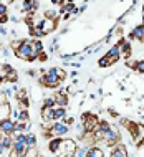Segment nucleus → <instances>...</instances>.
<instances>
[{
  "label": "nucleus",
  "instance_id": "nucleus-1",
  "mask_svg": "<svg viewBox=\"0 0 144 157\" xmlns=\"http://www.w3.org/2000/svg\"><path fill=\"white\" fill-rule=\"evenodd\" d=\"M38 53L35 48H33V40H22L20 41V45L15 48V55L20 58V60H25L28 63L35 61L38 58Z\"/></svg>",
  "mask_w": 144,
  "mask_h": 157
},
{
  "label": "nucleus",
  "instance_id": "nucleus-2",
  "mask_svg": "<svg viewBox=\"0 0 144 157\" xmlns=\"http://www.w3.org/2000/svg\"><path fill=\"white\" fill-rule=\"evenodd\" d=\"M38 81H40V84L43 88H50V90H55V88H58L61 84V79L56 76V70H55V66L48 68V70H46L45 73L38 78Z\"/></svg>",
  "mask_w": 144,
  "mask_h": 157
},
{
  "label": "nucleus",
  "instance_id": "nucleus-3",
  "mask_svg": "<svg viewBox=\"0 0 144 157\" xmlns=\"http://www.w3.org/2000/svg\"><path fill=\"white\" fill-rule=\"evenodd\" d=\"M76 142L73 139H61V144H60V149L55 155L56 157H73L75 152H76Z\"/></svg>",
  "mask_w": 144,
  "mask_h": 157
},
{
  "label": "nucleus",
  "instance_id": "nucleus-4",
  "mask_svg": "<svg viewBox=\"0 0 144 157\" xmlns=\"http://www.w3.org/2000/svg\"><path fill=\"white\" fill-rule=\"evenodd\" d=\"M98 122H99L98 116L93 113H84L81 116V124H83L84 132H93L96 129V126H98Z\"/></svg>",
  "mask_w": 144,
  "mask_h": 157
},
{
  "label": "nucleus",
  "instance_id": "nucleus-5",
  "mask_svg": "<svg viewBox=\"0 0 144 157\" xmlns=\"http://www.w3.org/2000/svg\"><path fill=\"white\" fill-rule=\"evenodd\" d=\"M50 132H52L53 137H63V136H66L70 132V126H66L63 121H55L50 124Z\"/></svg>",
  "mask_w": 144,
  "mask_h": 157
},
{
  "label": "nucleus",
  "instance_id": "nucleus-6",
  "mask_svg": "<svg viewBox=\"0 0 144 157\" xmlns=\"http://www.w3.org/2000/svg\"><path fill=\"white\" fill-rule=\"evenodd\" d=\"M119 132H118L114 127H109V129L104 132V136H103V142L104 144H108V146H116V144H119Z\"/></svg>",
  "mask_w": 144,
  "mask_h": 157
},
{
  "label": "nucleus",
  "instance_id": "nucleus-7",
  "mask_svg": "<svg viewBox=\"0 0 144 157\" xmlns=\"http://www.w3.org/2000/svg\"><path fill=\"white\" fill-rule=\"evenodd\" d=\"M38 28H40V32H41V35H48V33H52L55 28H56V20H50V18H43V20H40V23L37 25Z\"/></svg>",
  "mask_w": 144,
  "mask_h": 157
},
{
  "label": "nucleus",
  "instance_id": "nucleus-8",
  "mask_svg": "<svg viewBox=\"0 0 144 157\" xmlns=\"http://www.w3.org/2000/svg\"><path fill=\"white\" fill-rule=\"evenodd\" d=\"M0 132L3 136H15V121H12L10 117L0 121Z\"/></svg>",
  "mask_w": 144,
  "mask_h": 157
},
{
  "label": "nucleus",
  "instance_id": "nucleus-9",
  "mask_svg": "<svg viewBox=\"0 0 144 157\" xmlns=\"http://www.w3.org/2000/svg\"><path fill=\"white\" fill-rule=\"evenodd\" d=\"M40 116L45 122H55V108H48V106H43L40 111Z\"/></svg>",
  "mask_w": 144,
  "mask_h": 157
},
{
  "label": "nucleus",
  "instance_id": "nucleus-10",
  "mask_svg": "<svg viewBox=\"0 0 144 157\" xmlns=\"http://www.w3.org/2000/svg\"><path fill=\"white\" fill-rule=\"evenodd\" d=\"M38 8V2L37 0H23L22 2V10L25 12V13H35Z\"/></svg>",
  "mask_w": 144,
  "mask_h": 157
},
{
  "label": "nucleus",
  "instance_id": "nucleus-11",
  "mask_svg": "<svg viewBox=\"0 0 144 157\" xmlns=\"http://www.w3.org/2000/svg\"><path fill=\"white\" fill-rule=\"evenodd\" d=\"M53 99H55V104L60 106V108H66V104H68V96H66L65 91H58L53 94Z\"/></svg>",
  "mask_w": 144,
  "mask_h": 157
},
{
  "label": "nucleus",
  "instance_id": "nucleus-12",
  "mask_svg": "<svg viewBox=\"0 0 144 157\" xmlns=\"http://www.w3.org/2000/svg\"><path fill=\"white\" fill-rule=\"evenodd\" d=\"M118 61H119V58H118V56H109V55H104L103 58H99L98 65H99L101 68H106V66H113V65H116Z\"/></svg>",
  "mask_w": 144,
  "mask_h": 157
},
{
  "label": "nucleus",
  "instance_id": "nucleus-13",
  "mask_svg": "<svg viewBox=\"0 0 144 157\" xmlns=\"http://www.w3.org/2000/svg\"><path fill=\"white\" fill-rule=\"evenodd\" d=\"M129 36L134 38V40H138V41H144V23H142V25H138V27H134Z\"/></svg>",
  "mask_w": 144,
  "mask_h": 157
},
{
  "label": "nucleus",
  "instance_id": "nucleus-14",
  "mask_svg": "<svg viewBox=\"0 0 144 157\" xmlns=\"http://www.w3.org/2000/svg\"><path fill=\"white\" fill-rule=\"evenodd\" d=\"M60 144H61V137H52L48 141V151L55 155L58 152V149H60Z\"/></svg>",
  "mask_w": 144,
  "mask_h": 157
},
{
  "label": "nucleus",
  "instance_id": "nucleus-15",
  "mask_svg": "<svg viewBox=\"0 0 144 157\" xmlns=\"http://www.w3.org/2000/svg\"><path fill=\"white\" fill-rule=\"evenodd\" d=\"M10 113H12L10 104L8 103H0V121L8 119V117H10Z\"/></svg>",
  "mask_w": 144,
  "mask_h": 157
},
{
  "label": "nucleus",
  "instance_id": "nucleus-16",
  "mask_svg": "<svg viewBox=\"0 0 144 157\" xmlns=\"http://www.w3.org/2000/svg\"><path fill=\"white\" fill-rule=\"evenodd\" d=\"M111 157H128V151H126L124 146L116 144V147H114L113 152H111Z\"/></svg>",
  "mask_w": 144,
  "mask_h": 157
},
{
  "label": "nucleus",
  "instance_id": "nucleus-17",
  "mask_svg": "<svg viewBox=\"0 0 144 157\" xmlns=\"http://www.w3.org/2000/svg\"><path fill=\"white\" fill-rule=\"evenodd\" d=\"M3 79L8 81V83H17V81H18V75H17V71L12 68V70H8L7 73L3 75Z\"/></svg>",
  "mask_w": 144,
  "mask_h": 157
},
{
  "label": "nucleus",
  "instance_id": "nucleus-18",
  "mask_svg": "<svg viewBox=\"0 0 144 157\" xmlns=\"http://www.w3.org/2000/svg\"><path fill=\"white\" fill-rule=\"evenodd\" d=\"M86 157H104V151L99 147H90L86 152Z\"/></svg>",
  "mask_w": 144,
  "mask_h": 157
},
{
  "label": "nucleus",
  "instance_id": "nucleus-19",
  "mask_svg": "<svg viewBox=\"0 0 144 157\" xmlns=\"http://www.w3.org/2000/svg\"><path fill=\"white\" fill-rule=\"evenodd\" d=\"M65 117H66V108L56 106V108H55V121H63Z\"/></svg>",
  "mask_w": 144,
  "mask_h": 157
},
{
  "label": "nucleus",
  "instance_id": "nucleus-20",
  "mask_svg": "<svg viewBox=\"0 0 144 157\" xmlns=\"http://www.w3.org/2000/svg\"><path fill=\"white\" fill-rule=\"evenodd\" d=\"M2 144L5 151H10L14 147V136H2Z\"/></svg>",
  "mask_w": 144,
  "mask_h": 157
},
{
  "label": "nucleus",
  "instance_id": "nucleus-21",
  "mask_svg": "<svg viewBox=\"0 0 144 157\" xmlns=\"http://www.w3.org/2000/svg\"><path fill=\"white\" fill-rule=\"evenodd\" d=\"M119 48H121V55L124 58H129L131 56V43H129V41H124Z\"/></svg>",
  "mask_w": 144,
  "mask_h": 157
},
{
  "label": "nucleus",
  "instance_id": "nucleus-22",
  "mask_svg": "<svg viewBox=\"0 0 144 157\" xmlns=\"http://www.w3.org/2000/svg\"><path fill=\"white\" fill-rule=\"evenodd\" d=\"M18 122H30V114H28L27 109H20V114H18Z\"/></svg>",
  "mask_w": 144,
  "mask_h": 157
},
{
  "label": "nucleus",
  "instance_id": "nucleus-23",
  "mask_svg": "<svg viewBox=\"0 0 144 157\" xmlns=\"http://www.w3.org/2000/svg\"><path fill=\"white\" fill-rule=\"evenodd\" d=\"M88 149H90L88 146H80V147H76V152H75L73 157H86Z\"/></svg>",
  "mask_w": 144,
  "mask_h": 157
},
{
  "label": "nucleus",
  "instance_id": "nucleus-24",
  "mask_svg": "<svg viewBox=\"0 0 144 157\" xmlns=\"http://www.w3.org/2000/svg\"><path fill=\"white\" fill-rule=\"evenodd\" d=\"M27 144H28V149H30V147H37V137H35V134H27Z\"/></svg>",
  "mask_w": 144,
  "mask_h": 157
},
{
  "label": "nucleus",
  "instance_id": "nucleus-25",
  "mask_svg": "<svg viewBox=\"0 0 144 157\" xmlns=\"http://www.w3.org/2000/svg\"><path fill=\"white\" fill-rule=\"evenodd\" d=\"M58 15H60V12H56V10H46L45 12V18H50V20H56Z\"/></svg>",
  "mask_w": 144,
  "mask_h": 157
},
{
  "label": "nucleus",
  "instance_id": "nucleus-26",
  "mask_svg": "<svg viewBox=\"0 0 144 157\" xmlns=\"http://www.w3.org/2000/svg\"><path fill=\"white\" fill-rule=\"evenodd\" d=\"M43 106H48V108H56V104H55V99H53V96H50V98H45V101H43Z\"/></svg>",
  "mask_w": 144,
  "mask_h": 157
},
{
  "label": "nucleus",
  "instance_id": "nucleus-27",
  "mask_svg": "<svg viewBox=\"0 0 144 157\" xmlns=\"http://www.w3.org/2000/svg\"><path fill=\"white\" fill-rule=\"evenodd\" d=\"M55 70H56V76L61 79V81H63V79H66V71L65 70H61V68H58V66H55Z\"/></svg>",
  "mask_w": 144,
  "mask_h": 157
},
{
  "label": "nucleus",
  "instance_id": "nucleus-28",
  "mask_svg": "<svg viewBox=\"0 0 144 157\" xmlns=\"http://www.w3.org/2000/svg\"><path fill=\"white\" fill-rule=\"evenodd\" d=\"M37 60H38V61H46V60H48V55H46L43 50H41V52L38 53V58H37Z\"/></svg>",
  "mask_w": 144,
  "mask_h": 157
},
{
  "label": "nucleus",
  "instance_id": "nucleus-29",
  "mask_svg": "<svg viewBox=\"0 0 144 157\" xmlns=\"http://www.w3.org/2000/svg\"><path fill=\"white\" fill-rule=\"evenodd\" d=\"M8 13V8H7V5L5 3H2L0 2V15H7Z\"/></svg>",
  "mask_w": 144,
  "mask_h": 157
},
{
  "label": "nucleus",
  "instance_id": "nucleus-30",
  "mask_svg": "<svg viewBox=\"0 0 144 157\" xmlns=\"http://www.w3.org/2000/svg\"><path fill=\"white\" fill-rule=\"evenodd\" d=\"M136 71H138V73H142V75H144V61H138Z\"/></svg>",
  "mask_w": 144,
  "mask_h": 157
},
{
  "label": "nucleus",
  "instance_id": "nucleus-31",
  "mask_svg": "<svg viewBox=\"0 0 144 157\" xmlns=\"http://www.w3.org/2000/svg\"><path fill=\"white\" fill-rule=\"evenodd\" d=\"M128 66L131 68V70H136V66H138V61H134V60L131 61V60H129V61H128Z\"/></svg>",
  "mask_w": 144,
  "mask_h": 157
},
{
  "label": "nucleus",
  "instance_id": "nucleus-32",
  "mask_svg": "<svg viewBox=\"0 0 144 157\" xmlns=\"http://www.w3.org/2000/svg\"><path fill=\"white\" fill-rule=\"evenodd\" d=\"M52 3L53 5H65L66 0H52Z\"/></svg>",
  "mask_w": 144,
  "mask_h": 157
},
{
  "label": "nucleus",
  "instance_id": "nucleus-33",
  "mask_svg": "<svg viewBox=\"0 0 144 157\" xmlns=\"http://www.w3.org/2000/svg\"><path fill=\"white\" fill-rule=\"evenodd\" d=\"M8 22V15H0V23H7Z\"/></svg>",
  "mask_w": 144,
  "mask_h": 157
},
{
  "label": "nucleus",
  "instance_id": "nucleus-34",
  "mask_svg": "<svg viewBox=\"0 0 144 157\" xmlns=\"http://www.w3.org/2000/svg\"><path fill=\"white\" fill-rule=\"evenodd\" d=\"M8 157H18V152H15L14 149H10V155Z\"/></svg>",
  "mask_w": 144,
  "mask_h": 157
},
{
  "label": "nucleus",
  "instance_id": "nucleus-35",
  "mask_svg": "<svg viewBox=\"0 0 144 157\" xmlns=\"http://www.w3.org/2000/svg\"><path fill=\"white\" fill-rule=\"evenodd\" d=\"M3 151H5V147H3V144H2V137H0V155L3 154Z\"/></svg>",
  "mask_w": 144,
  "mask_h": 157
},
{
  "label": "nucleus",
  "instance_id": "nucleus-36",
  "mask_svg": "<svg viewBox=\"0 0 144 157\" xmlns=\"http://www.w3.org/2000/svg\"><path fill=\"white\" fill-rule=\"evenodd\" d=\"M2 81H3V75L0 73V84H2Z\"/></svg>",
  "mask_w": 144,
  "mask_h": 157
},
{
  "label": "nucleus",
  "instance_id": "nucleus-37",
  "mask_svg": "<svg viewBox=\"0 0 144 157\" xmlns=\"http://www.w3.org/2000/svg\"><path fill=\"white\" fill-rule=\"evenodd\" d=\"M18 157H27V154H18Z\"/></svg>",
  "mask_w": 144,
  "mask_h": 157
},
{
  "label": "nucleus",
  "instance_id": "nucleus-38",
  "mask_svg": "<svg viewBox=\"0 0 144 157\" xmlns=\"http://www.w3.org/2000/svg\"><path fill=\"white\" fill-rule=\"evenodd\" d=\"M142 18H144V8H142Z\"/></svg>",
  "mask_w": 144,
  "mask_h": 157
},
{
  "label": "nucleus",
  "instance_id": "nucleus-39",
  "mask_svg": "<svg viewBox=\"0 0 144 157\" xmlns=\"http://www.w3.org/2000/svg\"><path fill=\"white\" fill-rule=\"evenodd\" d=\"M7 2H10V3H12V2H14V0H7Z\"/></svg>",
  "mask_w": 144,
  "mask_h": 157
},
{
  "label": "nucleus",
  "instance_id": "nucleus-40",
  "mask_svg": "<svg viewBox=\"0 0 144 157\" xmlns=\"http://www.w3.org/2000/svg\"><path fill=\"white\" fill-rule=\"evenodd\" d=\"M142 2H144V0H142Z\"/></svg>",
  "mask_w": 144,
  "mask_h": 157
}]
</instances>
